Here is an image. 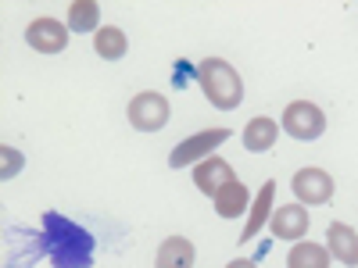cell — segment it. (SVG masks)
<instances>
[{"label":"cell","instance_id":"7a4b0ae2","mask_svg":"<svg viewBox=\"0 0 358 268\" xmlns=\"http://www.w3.org/2000/svg\"><path fill=\"white\" fill-rule=\"evenodd\" d=\"M126 114H129V126H133V129H140V133H158V129L169 126L172 107H169V97H165V94L143 89V94H136V97L129 100Z\"/></svg>","mask_w":358,"mask_h":268},{"label":"cell","instance_id":"ac0fdd59","mask_svg":"<svg viewBox=\"0 0 358 268\" xmlns=\"http://www.w3.org/2000/svg\"><path fill=\"white\" fill-rule=\"evenodd\" d=\"M226 268H258L255 261H248V258H236V261H229Z\"/></svg>","mask_w":358,"mask_h":268},{"label":"cell","instance_id":"9c48e42d","mask_svg":"<svg viewBox=\"0 0 358 268\" xmlns=\"http://www.w3.org/2000/svg\"><path fill=\"white\" fill-rule=\"evenodd\" d=\"M326 251H330L334 261L355 268L358 265V232L344 222H334L330 229H326Z\"/></svg>","mask_w":358,"mask_h":268},{"label":"cell","instance_id":"9a60e30c","mask_svg":"<svg viewBox=\"0 0 358 268\" xmlns=\"http://www.w3.org/2000/svg\"><path fill=\"white\" fill-rule=\"evenodd\" d=\"M65 25H69V33H97L101 29V4L97 0H72Z\"/></svg>","mask_w":358,"mask_h":268},{"label":"cell","instance_id":"277c9868","mask_svg":"<svg viewBox=\"0 0 358 268\" xmlns=\"http://www.w3.org/2000/svg\"><path fill=\"white\" fill-rule=\"evenodd\" d=\"M233 133L229 129H204V133H194L190 140L176 143L172 154H169V165L172 168H187V165H201L204 158H212L219 147L229 140Z\"/></svg>","mask_w":358,"mask_h":268},{"label":"cell","instance_id":"6da1fadb","mask_svg":"<svg viewBox=\"0 0 358 268\" xmlns=\"http://www.w3.org/2000/svg\"><path fill=\"white\" fill-rule=\"evenodd\" d=\"M197 82H201V94L208 97V104L219 111H233L244 100V79L222 57H204L197 65Z\"/></svg>","mask_w":358,"mask_h":268},{"label":"cell","instance_id":"5b68a950","mask_svg":"<svg viewBox=\"0 0 358 268\" xmlns=\"http://www.w3.org/2000/svg\"><path fill=\"white\" fill-rule=\"evenodd\" d=\"M25 43L36 54H62L69 47V25L57 18H36L25 25Z\"/></svg>","mask_w":358,"mask_h":268},{"label":"cell","instance_id":"30bf717a","mask_svg":"<svg viewBox=\"0 0 358 268\" xmlns=\"http://www.w3.org/2000/svg\"><path fill=\"white\" fill-rule=\"evenodd\" d=\"M280 133H283V129H280L276 118H265V114L251 118V122L244 126V151H251V154L273 151V143H276Z\"/></svg>","mask_w":358,"mask_h":268},{"label":"cell","instance_id":"8fae6325","mask_svg":"<svg viewBox=\"0 0 358 268\" xmlns=\"http://www.w3.org/2000/svg\"><path fill=\"white\" fill-rule=\"evenodd\" d=\"M273 197H276V183H265L258 190V197L251 200V211H248V222H244V232H241V240H255V236L268 225V211H273Z\"/></svg>","mask_w":358,"mask_h":268},{"label":"cell","instance_id":"e0dca14e","mask_svg":"<svg viewBox=\"0 0 358 268\" xmlns=\"http://www.w3.org/2000/svg\"><path fill=\"white\" fill-rule=\"evenodd\" d=\"M25 158L22 151H15V147H0V179H15L22 172Z\"/></svg>","mask_w":358,"mask_h":268},{"label":"cell","instance_id":"52a82bcc","mask_svg":"<svg viewBox=\"0 0 358 268\" xmlns=\"http://www.w3.org/2000/svg\"><path fill=\"white\" fill-rule=\"evenodd\" d=\"M308 225H312V218L305 211V204H283L273 211V218H268V229H273L276 240H290V244H301Z\"/></svg>","mask_w":358,"mask_h":268},{"label":"cell","instance_id":"3957f363","mask_svg":"<svg viewBox=\"0 0 358 268\" xmlns=\"http://www.w3.org/2000/svg\"><path fill=\"white\" fill-rule=\"evenodd\" d=\"M280 129L294 140L308 143V140H319L326 133V114L312 100H294V104H287V111L280 118Z\"/></svg>","mask_w":358,"mask_h":268},{"label":"cell","instance_id":"ba28073f","mask_svg":"<svg viewBox=\"0 0 358 268\" xmlns=\"http://www.w3.org/2000/svg\"><path fill=\"white\" fill-rule=\"evenodd\" d=\"M233 165L226 161V158H204L201 165H194V186L204 193V197H215L222 186H229L233 183Z\"/></svg>","mask_w":358,"mask_h":268},{"label":"cell","instance_id":"5bb4252c","mask_svg":"<svg viewBox=\"0 0 358 268\" xmlns=\"http://www.w3.org/2000/svg\"><path fill=\"white\" fill-rule=\"evenodd\" d=\"M94 50H97L101 61H118V57H126L129 40H126V33L118 25H101L94 33Z\"/></svg>","mask_w":358,"mask_h":268},{"label":"cell","instance_id":"2e32d148","mask_svg":"<svg viewBox=\"0 0 358 268\" xmlns=\"http://www.w3.org/2000/svg\"><path fill=\"white\" fill-rule=\"evenodd\" d=\"M287 268H330V251L322 244H294L287 254Z\"/></svg>","mask_w":358,"mask_h":268},{"label":"cell","instance_id":"8992f818","mask_svg":"<svg viewBox=\"0 0 358 268\" xmlns=\"http://www.w3.org/2000/svg\"><path fill=\"white\" fill-rule=\"evenodd\" d=\"M294 197L301 200V204H330L334 200V175L330 172H322V168H301L294 175Z\"/></svg>","mask_w":358,"mask_h":268},{"label":"cell","instance_id":"4fadbf2b","mask_svg":"<svg viewBox=\"0 0 358 268\" xmlns=\"http://www.w3.org/2000/svg\"><path fill=\"white\" fill-rule=\"evenodd\" d=\"M212 200H215L219 218H241L244 211H251V193H248V186L241 183V179H233L229 186H222Z\"/></svg>","mask_w":358,"mask_h":268},{"label":"cell","instance_id":"7c38bea8","mask_svg":"<svg viewBox=\"0 0 358 268\" xmlns=\"http://www.w3.org/2000/svg\"><path fill=\"white\" fill-rule=\"evenodd\" d=\"M194 258L197 251L187 236H169L155 254V268H194Z\"/></svg>","mask_w":358,"mask_h":268}]
</instances>
